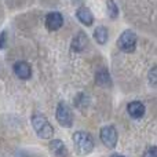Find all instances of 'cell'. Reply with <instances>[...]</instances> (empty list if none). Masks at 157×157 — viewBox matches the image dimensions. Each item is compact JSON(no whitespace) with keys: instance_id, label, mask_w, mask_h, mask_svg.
<instances>
[{"instance_id":"cell-12","label":"cell","mask_w":157,"mask_h":157,"mask_svg":"<svg viewBox=\"0 0 157 157\" xmlns=\"http://www.w3.org/2000/svg\"><path fill=\"white\" fill-rule=\"evenodd\" d=\"M95 83L101 87H110L112 78L109 76V72L106 69H101L98 71V73L95 75Z\"/></svg>"},{"instance_id":"cell-20","label":"cell","mask_w":157,"mask_h":157,"mask_svg":"<svg viewBox=\"0 0 157 157\" xmlns=\"http://www.w3.org/2000/svg\"><path fill=\"white\" fill-rule=\"evenodd\" d=\"M112 157H124V156H121V155H113Z\"/></svg>"},{"instance_id":"cell-2","label":"cell","mask_w":157,"mask_h":157,"mask_svg":"<svg viewBox=\"0 0 157 157\" xmlns=\"http://www.w3.org/2000/svg\"><path fill=\"white\" fill-rule=\"evenodd\" d=\"M73 144L77 155L80 156H87L94 150V139L86 131H77L73 134Z\"/></svg>"},{"instance_id":"cell-7","label":"cell","mask_w":157,"mask_h":157,"mask_svg":"<svg viewBox=\"0 0 157 157\" xmlns=\"http://www.w3.org/2000/svg\"><path fill=\"white\" fill-rule=\"evenodd\" d=\"M14 73L17 75L21 80H28L32 76V68L28 62L25 61H19V62H15L14 63Z\"/></svg>"},{"instance_id":"cell-9","label":"cell","mask_w":157,"mask_h":157,"mask_svg":"<svg viewBox=\"0 0 157 157\" xmlns=\"http://www.w3.org/2000/svg\"><path fill=\"white\" fill-rule=\"evenodd\" d=\"M88 46V37H87V35L84 32H78L76 36L73 37V40H72V50L76 52H81L84 51V48Z\"/></svg>"},{"instance_id":"cell-1","label":"cell","mask_w":157,"mask_h":157,"mask_svg":"<svg viewBox=\"0 0 157 157\" xmlns=\"http://www.w3.org/2000/svg\"><path fill=\"white\" fill-rule=\"evenodd\" d=\"M32 125L35 132L37 134V136H40L41 139H51L54 135V130L52 125L50 124V121L47 120V117L44 114L35 113L32 116Z\"/></svg>"},{"instance_id":"cell-14","label":"cell","mask_w":157,"mask_h":157,"mask_svg":"<svg viewBox=\"0 0 157 157\" xmlns=\"http://www.w3.org/2000/svg\"><path fill=\"white\" fill-rule=\"evenodd\" d=\"M88 105H90V98L86 94H83V92H78L76 98H75V106L77 109H84Z\"/></svg>"},{"instance_id":"cell-15","label":"cell","mask_w":157,"mask_h":157,"mask_svg":"<svg viewBox=\"0 0 157 157\" xmlns=\"http://www.w3.org/2000/svg\"><path fill=\"white\" fill-rule=\"evenodd\" d=\"M108 13L112 19H116L119 15V8H117V4L113 0H108Z\"/></svg>"},{"instance_id":"cell-18","label":"cell","mask_w":157,"mask_h":157,"mask_svg":"<svg viewBox=\"0 0 157 157\" xmlns=\"http://www.w3.org/2000/svg\"><path fill=\"white\" fill-rule=\"evenodd\" d=\"M7 32H2L0 33V48H4L6 43H7Z\"/></svg>"},{"instance_id":"cell-8","label":"cell","mask_w":157,"mask_h":157,"mask_svg":"<svg viewBox=\"0 0 157 157\" xmlns=\"http://www.w3.org/2000/svg\"><path fill=\"white\" fill-rule=\"evenodd\" d=\"M76 17L77 19L86 26H91L92 22H94V15L90 11V8H87L86 6H80L76 11Z\"/></svg>"},{"instance_id":"cell-5","label":"cell","mask_w":157,"mask_h":157,"mask_svg":"<svg viewBox=\"0 0 157 157\" xmlns=\"http://www.w3.org/2000/svg\"><path fill=\"white\" fill-rule=\"evenodd\" d=\"M99 136L102 139L103 145L110 147V149H113L117 145V131L113 125H105V127H102L101 128Z\"/></svg>"},{"instance_id":"cell-16","label":"cell","mask_w":157,"mask_h":157,"mask_svg":"<svg viewBox=\"0 0 157 157\" xmlns=\"http://www.w3.org/2000/svg\"><path fill=\"white\" fill-rule=\"evenodd\" d=\"M149 83L152 87H155V88H157V66H155V68L150 71L149 73Z\"/></svg>"},{"instance_id":"cell-3","label":"cell","mask_w":157,"mask_h":157,"mask_svg":"<svg viewBox=\"0 0 157 157\" xmlns=\"http://www.w3.org/2000/svg\"><path fill=\"white\" fill-rule=\"evenodd\" d=\"M119 48L124 52H132L136 48V35L132 30H124L119 37Z\"/></svg>"},{"instance_id":"cell-4","label":"cell","mask_w":157,"mask_h":157,"mask_svg":"<svg viewBox=\"0 0 157 157\" xmlns=\"http://www.w3.org/2000/svg\"><path fill=\"white\" fill-rule=\"evenodd\" d=\"M55 117H57V121L59 123L62 127H72L73 124V117H72L71 109L66 105L65 102H61L57 108V113H55Z\"/></svg>"},{"instance_id":"cell-17","label":"cell","mask_w":157,"mask_h":157,"mask_svg":"<svg viewBox=\"0 0 157 157\" xmlns=\"http://www.w3.org/2000/svg\"><path fill=\"white\" fill-rule=\"evenodd\" d=\"M144 157H157V146H150L145 150Z\"/></svg>"},{"instance_id":"cell-6","label":"cell","mask_w":157,"mask_h":157,"mask_svg":"<svg viewBox=\"0 0 157 157\" xmlns=\"http://www.w3.org/2000/svg\"><path fill=\"white\" fill-rule=\"evenodd\" d=\"M63 24V17L62 14L57 13V11H52V13L47 14L46 17V26L50 30H58Z\"/></svg>"},{"instance_id":"cell-11","label":"cell","mask_w":157,"mask_h":157,"mask_svg":"<svg viewBox=\"0 0 157 157\" xmlns=\"http://www.w3.org/2000/svg\"><path fill=\"white\" fill-rule=\"evenodd\" d=\"M50 149H51V152L58 157H66L68 156V149H66L65 144H63L62 141H59V139H54V141H51V144H50Z\"/></svg>"},{"instance_id":"cell-10","label":"cell","mask_w":157,"mask_h":157,"mask_svg":"<svg viewBox=\"0 0 157 157\" xmlns=\"http://www.w3.org/2000/svg\"><path fill=\"white\" fill-rule=\"evenodd\" d=\"M128 114H130L132 119H141L145 114V105L139 101H132V102L128 103L127 106Z\"/></svg>"},{"instance_id":"cell-13","label":"cell","mask_w":157,"mask_h":157,"mask_svg":"<svg viewBox=\"0 0 157 157\" xmlns=\"http://www.w3.org/2000/svg\"><path fill=\"white\" fill-rule=\"evenodd\" d=\"M108 37H109V33H108V29L105 26H98L95 28L94 30V39L97 40L98 44H105L108 41Z\"/></svg>"},{"instance_id":"cell-19","label":"cell","mask_w":157,"mask_h":157,"mask_svg":"<svg viewBox=\"0 0 157 157\" xmlns=\"http://www.w3.org/2000/svg\"><path fill=\"white\" fill-rule=\"evenodd\" d=\"M72 2H73V3H75V4H80V3H81V2H83V0H72Z\"/></svg>"}]
</instances>
